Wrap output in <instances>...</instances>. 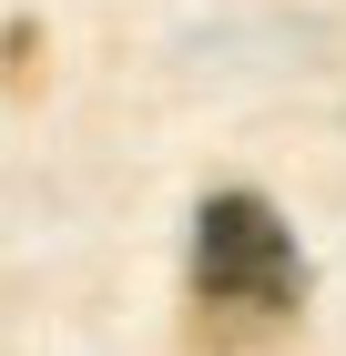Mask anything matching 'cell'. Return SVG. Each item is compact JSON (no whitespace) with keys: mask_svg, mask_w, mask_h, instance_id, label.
Returning <instances> with one entry per match:
<instances>
[{"mask_svg":"<svg viewBox=\"0 0 346 356\" xmlns=\"http://www.w3.org/2000/svg\"><path fill=\"white\" fill-rule=\"evenodd\" d=\"M306 296V265H295V234L275 224L265 193H214L194 214V305L204 326L224 336H265L275 316H295Z\"/></svg>","mask_w":346,"mask_h":356,"instance_id":"obj_1","label":"cell"}]
</instances>
